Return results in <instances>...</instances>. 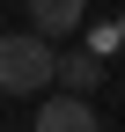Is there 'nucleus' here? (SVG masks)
I'll return each mask as SVG.
<instances>
[{
    "label": "nucleus",
    "mask_w": 125,
    "mask_h": 132,
    "mask_svg": "<svg viewBox=\"0 0 125 132\" xmlns=\"http://www.w3.org/2000/svg\"><path fill=\"white\" fill-rule=\"evenodd\" d=\"M59 73V44L37 29H0V95H44Z\"/></svg>",
    "instance_id": "1"
},
{
    "label": "nucleus",
    "mask_w": 125,
    "mask_h": 132,
    "mask_svg": "<svg viewBox=\"0 0 125 132\" xmlns=\"http://www.w3.org/2000/svg\"><path fill=\"white\" fill-rule=\"evenodd\" d=\"M88 15V0H29V29L37 37H74Z\"/></svg>",
    "instance_id": "4"
},
{
    "label": "nucleus",
    "mask_w": 125,
    "mask_h": 132,
    "mask_svg": "<svg viewBox=\"0 0 125 132\" xmlns=\"http://www.w3.org/2000/svg\"><path fill=\"white\" fill-rule=\"evenodd\" d=\"M52 88H66V95H96V88H103V59L88 52V44H81V52H59Z\"/></svg>",
    "instance_id": "3"
},
{
    "label": "nucleus",
    "mask_w": 125,
    "mask_h": 132,
    "mask_svg": "<svg viewBox=\"0 0 125 132\" xmlns=\"http://www.w3.org/2000/svg\"><path fill=\"white\" fill-rule=\"evenodd\" d=\"M29 132H103V125H96V110H88V95H44Z\"/></svg>",
    "instance_id": "2"
},
{
    "label": "nucleus",
    "mask_w": 125,
    "mask_h": 132,
    "mask_svg": "<svg viewBox=\"0 0 125 132\" xmlns=\"http://www.w3.org/2000/svg\"><path fill=\"white\" fill-rule=\"evenodd\" d=\"M118 44H125V29H118V22H96V29H88V52H96V59H111Z\"/></svg>",
    "instance_id": "5"
},
{
    "label": "nucleus",
    "mask_w": 125,
    "mask_h": 132,
    "mask_svg": "<svg viewBox=\"0 0 125 132\" xmlns=\"http://www.w3.org/2000/svg\"><path fill=\"white\" fill-rule=\"evenodd\" d=\"M118 29H125V22H118Z\"/></svg>",
    "instance_id": "6"
}]
</instances>
